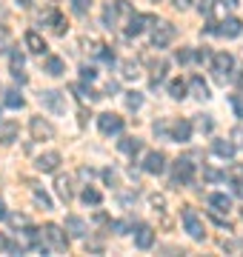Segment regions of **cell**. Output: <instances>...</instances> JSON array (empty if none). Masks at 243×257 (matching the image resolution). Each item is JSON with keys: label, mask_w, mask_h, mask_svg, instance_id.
Returning <instances> with one entry per match:
<instances>
[{"label": "cell", "mask_w": 243, "mask_h": 257, "mask_svg": "<svg viewBox=\"0 0 243 257\" xmlns=\"http://www.w3.org/2000/svg\"><path fill=\"white\" fill-rule=\"evenodd\" d=\"M149 20L152 18H146V15H135V12H132V15H129V26H126V35L138 37L143 29H146V23H149Z\"/></svg>", "instance_id": "cell-14"}, {"label": "cell", "mask_w": 243, "mask_h": 257, "mask_svg": "<svg viewBox=\"0 0 243 257\" xmlns=\"http://www.w3.org/2000/svg\"><path fill=\"white\" fill-rule=\"evenodd\" d=\"M23 40H26L29 52H35V55H43V52H46V40H43L38 32H26V37H23Z\"/></svg>", "instance_id": "cell-16"}, {"label": "cell", "mask_w": 243, "mask_h": 257, "mask_svg": "<svg viewBox=\"0 0 243 257\" xmlns=\"http://www.w3.org/2000/svg\"><path fill=\"white\" fill-rule=\"evenodd\" d=\"M97 126H100L103 135H120L123 132V117L114 114V111H103L100 117H97Z\"/></svg>", "instance_id": "cell-5"}, {"label": "cell", "mask_w": 243, "mask_h": 257, "mask_svg": "<svg viewBox=\"0 0 243 257\" xmlns=\"http://www.w3.org/2000/svg\"><path fill=\"white\" fill-rule=\"evenodd\" d=\"M169 94H172L175 100H183V97H186V83L183 80H172L169 83Z\"/></svg>", "instance_id": "cell-28"}, {"label": "cell", "mask_w": 243, "mask_h": 257, "mask_svg": "<svg viewBox=\"0 0 243 257\" xmlns=\"http://www.w3.org/2000/svg\"><path fill=\"white\" fill-rule=\"evenodd\" d=\"M192 57H195V52H192V49H180V52H178V63H189Z\"/></svg>", "instance_id": "cell-40"}, {"label": "cell", "mask_w": 243, "mask_h": 257, "mask_svg": "<svg viewBox=\"0 0 243 257\" xmlns=\"http://www.w3.org/2000/svg\"><path fill=\"white\" fill-rule=\"evenodd\" d=\"M197 9L203 12V15H209V12L215 9V0H200V3H197Z\"/></svg>", "instance_id": "cell-42"}, {"label": "cell", "mask_w": 243, "mask_h": 257, "mask_svg": "<svg viewBox=\"0 0 243 257\" xmlns=\"http://www.w3.org/2000/svg\"><path fill=\"white\" fill-rule=\"evenodd\" d=\"M172 3H175V9H189V3H192V0H172Z\"/></svg>", "instance_id": "cell-46"}, {"label": "cell", "mask_w": 243, "mask_h": 257, "mask_svg": "<svg viewBox=\"0 0 243 257\" xmlns=\"http://www.w3.org/2000/svg\"><path fill=\"white\" fill-rule=\"evenodd\" d=\"M163 169H166V155L163 152H149L146 160H143V172L146 175H160Z\"/></svg>", "instance_id": "cell-9"}, {"label": "cell", "mask_w": 243, "mask_h": 257, "mask_svg": "<svg viewBox=\"0 0 243 257\" xmlns=\"http://www.w3.org/2000/svg\"><path fill=\"white\" fill-rule=\"evenodd\" d=\"M3 103L9 106V109H23V94L20 92H15V89H9V92H3Z\"/></svg>", "instance_id": "cell-22"}, {"label": "cell", "mask_w": 243, "mask_h": 257, "mask_svg": "<svg viewBox=\"0 0 243 257\" xmlns=\"http://www.w3.org/2000/svg\"><path fill=\"white\" fill-rule=\"evenodd\" d=\"M12 72H23V63H26V60H23V55H20V49H12Z\"/></svg>", "instance_id": "cell-30"}, {"label": "cell", "mask_w": 243, "mask_h": 257, "mask_svg": "<svg viewBox=\"0 0 243 257\" xmlns=\"http://www.w3.org/2000/svg\"><path fill=\"white\" fill-rule=\"evenodd\" d=\"M197 128H200V132H212V128H215V123H212V117H209V114H200V117H197Z\"/></svg>", "instance_id": "cell-37"}, {"label": "cell", "mask_w": 243, "mask_h": 257, "mask_svg": "<svg viewBox=\"0 0 243 257\" xmlns=\"http://www.w3.org/2000/svg\"><path fill=\"white\" fill-rule=\"evenodd\" d=\"M243 32V23L237 18H226L223 23L212 26V35H220V37H237Z\"/></svg>", "instance_id": "cell-8"}, {"label": "cell", "mask_w": 243, "mask_h": 257, "mask_svg": "<svg viewBox=\"0 0 243 257\" xmlns=\"http://www.w3.org/2000/svg\"><path fill=\"white\" fill-rule=\"evenodd\" d=\"M63 72H66V63L60 60V57H49V60H46V74H52V77H60Z\"/></svg>", "instance_id": "cell-24"}, {"label": "cell", "mask_w": 243, "mask_h": 257, "mask_svg": "<svg viewBox=\"0 0 243 257\" xmlns=\"http://www.w3.org/2000/svg\"><path fill=\"white\" fill-rule=\"evenodd\" d=\"M0 120H3V111H0Z\"/></svg>", "instance_id": "cell-55"}, {"label": "cell", "mask_w": 243, "mask_h": 257, "mask_svg": "<svg viewBox=\"0 0 243 257\" xmlns=\"http://www.w3.org/2000/svg\"><path fill=\"white\" fill-rule=\"evenodd\" d=\"M223 177H229L232 183H234V180H240V177H243V163H234V166L229 169V172H226Z\"/></svg>", "instance_id": "cell-36"}, {"label": "cell", "mask_w": 243, "mask_h": 257, "mask_svg": "<svg viewBox=\"0 0 243 257\" xmlns=\"http://www.w3.org/2000/svg\"><path fill=\"white\" fill-rule=\"evenodd\" d=\"M209 203L215 206V211H229L232 209V197H226V194H212Z\"/></svg>", "instance_id": "cell-26"}, {"label": "cell", "mask_w": 243, "mask_h": 257, "mask_svg": "<svg viewBox=\"0 0 243 257\" xmlns=\"http://www.w3.org/2000/svg\"><path fill=\"white\" fill-rule=\"evenodd\" d=\"M189 86H192V94H195L197 100H209V97H212V94H209V86L203 83V77H192Z\"/></svg>", "instance_id": "cell-18"}, {"label": "cell", "mask_w": 243, "mask_h": 257, "mask_svg": "<svg viewBox=\"0 0 243 257\" xmlns=\"http://www.w3.org/2000/svg\"><path fill=\"white\" fill-rule=\"evenodd\" d=\"M152 243H155V229L152 226H138V231H135V246L138 248H152Z\"/></svg>", "instance_id": "cell-11"}, {"label": "cell", "mask_w": 243, "mask_h": 257, "mask_svg": "<svg viewBox=\"0 0 243 257\" xmlns=\"http://www.w3.org/2000/svg\"><path fill=\"white\" fill-rule=\"evenodd\" d=\"M72 92H75V94H77V97H80L83 103H94L97 97H100L97 92H92V89H86L83 83H75V86H72Z\"/></svg>", "instance_id": "cell-21"}, {"label": "cell", "mask_w": 243, "mask_h": 257, "mask_svg": "<svg viewBox=\"0 0 243 257\" xmlns=\"http://www.w3.org/2000/svg\"><path fill=\"white\" fill-rule=\"evenodd\" d=\"M138 66L132 63V60H126V63H123V77H126V80H135V77H138Z\"/></svg>", "instance_id": "cell-34"}, {"label": "cell", "mask_w": 243, "mask_h": 257, "mask_svg": "<svg viewBox=\"0 0 243 257\" xmlns=\"http://www.w3.org/2000/svg\"><path fill=\"white\" fill-rule=\"evenodd\" d=\"M6 217H9V211H6V206H3V203H0V220H6Z\"/></svg>", "instance_id": "cell-51"}, {"label": "cell", "mask_w": 243, "mask_h": 257, "mask_svg": "<svg viewBox=\"0 0 243 257\" xmlns=\"http://www.w3.org/2000/svg\"><path fill=\"white\" fill-rule=\"evenodd\" d=\"M163 203H166L163 197H152V206H155V209H163Z\"/></svg>", "instance_id": "cell-50"}, {"label": "cell", "mask_w": 243, "mask_h": 257, "mask_svg": "<svg viewBox=\"0 0 243 257\" xmlns=\"http://www.w3.org/2000/svg\"><path fill=\"white\" fill-rule=\"evenodd\" d=\"M40 237H43V243H49L46 248H55V251H66V248H69V237H66V231L60 229V226H55V223L43 226V229H40Z\"/></svg>", "instance_id": "cell-1"}, {"label": "cell", "mask_w": 243, "mask_h": 257, "mask_svg": "<svg viewBox=\"0 0 243 257\" xmlns=\"http://www.w3.org/2000/svg\"><path fill=\"white\" fill-rule=\"evenodd\" d=\"M80 77H83V80H94V77H97L94 66H80Z\"/></svg>", "instance_id": "cell-39"}, {"label": "cell", "mask_w": 243, "mask_h": 257, "mask_svg": "<svg viewBox=\"0 0 243 257\" xmlns=\"http://www.w3.org/2000/svg\"><path fill=\"white\" fill-rule=\"evenodd\" d=\"M57 194H60V200H72V180H69V177H57Z\"/></svg>", "instance_id": "cell-23"}, {"label": "cell", "mask_w": 243, "mask_h": 257, "mask_svg": "<svg viewBox=\"0 0 243 257\" xmlns=\"http://www.w3.org/2000/svg\"><path fill=\"white\" fill-rule=\"evenodd\" d=\"M15 135H18V126H15V123H3V120H0V143H3V146H9L12 140H15Z\"/></svg>", "instance_id": "cell-20"}, {"label": "cell", "mask_w": 243, "mask_h": 257, "mask_svg": "<svg viewBox=\"0 0 243 257\" xmlns=\"http://www.w3.org/2000/svg\"><path fill=\"white\" fill-rule=\"evenodd\" d=\"M29 128H32V138L35 140H52L55 138V126H52L49 120H43V117H32Z\"/></svg>", "instance_id": "cell-7"}, {"label": "cell", "mask_w": 243, "mask_h": 257, "mask_svg": "<svg viewBox=\"0 0 243 257\" xmlns=\"http://www.w3.org/2000/svg\"><path fill=\"white\" fill-rule=\"evenodd\" d=\"M32 192H35V200H38V206H43V209H52V197H49L43 189H38V186H35Z\"/></svg>", "instance_id": "cell-29"}, {"label": "cell", "mask_w": 243, "mask_h": 257, "mask_svg": "<svg viewBox=\"0 0 243 257\" xmlns=\"http://www.w3.org/2000/svg\"><path fill=\"white\" fill-rule=\"evenodd\" d=\"M195 180V163L192 160H178L175 163V175H172V183L175 186H186V183H192Z\"/></svg>", "instance_id": "cell-4"}, {"label": "cell", "mask_w": 243, "mask_h": 257, "mask_svg": "<svg viewBox=\"0 0 243 257\" xmlns=\"http://www.w3.org/2000/svg\"><path fill=\"white\" fill-rule=\"evenodd\" d=\"M234 69V57L229 55V52H217V55H212V72L217 74V80H226L229 74H232Z\"/></svg>", "instance_id": "cell-3"}, {"label": "cell", "mask_w": 243, "mask_h": 257, "mask_svg": "<svg viewBox=\"0 0 243 257\" xmlns=\"http://www.w3.org/2000/svg\"><path fill=\"white\" fill-rule=\"evenodd\" d=\"M172 40H175V26H172V23H158L155 32H152V46L163 49V46H169Z\"/></svg>", "instance_id": "cell-6"}, {"label": "cell", "mask_w": 243, "mask_h": 257, "mask_svg": "<svg viewBox=\"0 0 243 257\" xmlns=\"http://www.w3.org/2000/svg\"><path fill=\"white\" fill-rule=\"evenodd\" d=\"M103 177H106V183H109V186L117 183V175H114V172H103Z\"/></svg>", "instance_id": "cell-45"}, {"label": "cell", "mask_w": 243, "mask_h": 257, "mask_svg": "<svg viewBox=\"0 0 243 257\" xmlns=\"http://www.w3.org/2000/svg\"><path fill=\"white\" fill-rule=\"evenodd\" d=\"M229 103H232L234 114H237V117H243V94H240V92H237V94H232V97H229Z\"/></svg>", "instance_id": "cell-33"}, {"label": "cell", "mask_w": 243, "mask_h": 257, "mask_svg": "<svg viewBox=\"0 0 243 257\" xmlns=\"http://www.w3.org/2000/svg\"><path fill=\"white\" fill-rule=\"evenodd\" d=\"M155 135H166V123H155Z\"/></svg>", "instance_id": "cell-49"}, {"label": "cell", "mask_w": 243, "mask_h": 257, "mask_svg": "<svg viewBox=\"0 0 243 257\" xmlns=\"http://www.w3.org/2000/svg\"><path fill=\"white\" fill-rule=\"evenodd\" d=\"M226 6H237V0H223Z\"/></svg>", "instance_id": "cell-53"}, {"label": "cell", "mask_w": 243, "mask_h": 257, "mask_svg": "<svg viewBox=\"0 0 243 257\" xmlns=\"http://www.w3.org/2000/svg\"><path fill=\"white\" fill-rule=\"evenodd\" d=\"M52 29H55L57 35H63V32H66V20H63V15H57V12L52 15Z\"/></svg>", "instance_id": "cell-35"}, {"label": "cell", "mask_w": 243, "mask_h": 257, "mask_svg": "<svg viewBox=\"0 0 243 257\" xmlns=\"http://www.w3.org/2000/svg\"><path fill=\"white\" fill-rule=\"evenodd\" d=\"M6 220H12V223H15V226H26V217H23V214H9V217H6Z\"/></svg>", "instance_id": "cell-43"}, {"label": "cell", "mask_w": 243, "mask_h": 257, "mask_svg": "<svg viewBox=\"0 0 243 257\" xmlns=\"http://www.w3.org/2000/svg\"><path fill=\"white\" fill-rule=\"evenodd\" d=\"M114 9H117V15H123V18H129V15H132L129 0H114Z\"/></svg>", "instance_id": "cell-38"}, {"label": "cell", "mask_w": 243, "mask_h": 257, "mask_svg": "<svg viewBox=\"0 0 243 257\" xmlns=\"http://www.w3.org/2000/svg\"><path fill=\"white\" fill-rule=\"evenodd\" d=\"M18 3H23V6H26V3H29V0H18Z\"/></svg>", "instance_id": "cell-54"}, {"label": "cell", "mask_w": 243, "mask_h": 257, "mask_svg": "<svg viewBox=\"0 0 243 257\" xmlns=\"http://www.w3.org/2000/svg\"><path fill=\"white\" fill-rule=\"evenodd\" d=\"M126 106H129V109H141V106H143V94L126 92Z\"/></svg>", "instance_id": "cell-31"}, {"label": "cell", "mask_w": 243, "mask_h": 257, "mask_svg": "<svg viewBox=\"0 0 243 257\" xmlns=\"http://www.w3.org/2000/svg\"><path fill=\"white\" fill-rule=\"evenodd\" d=\"M40 103H43L46 109H52L55 114H60V111H66V100H63V94H60V92H52V89L40 94Z\"/></svg>", "instance_id": "cell-10"}, {"label": "cell", "mask_w": 243, "mask_h": 257, "mask_svg": "<svg viewBox=\"0 0 243 257\" xmlns=\"http://www.w3.org/2000/svg\"><path fill=\"white\" fill-rule=\"evenodd\" d=\"M189 138H192V123H189V120L172 123V140H175V143H186Z\"/></svg>", "instance_id": "cell-13"}, {"label": "cell", "mask_w": 243, "mask_h": 257, "mask_svg": "<svg viewBox=\"0 0 243 257\" xmlns=\"http://www.w3.org/2000/svg\"><path fill=\"white\" fill-rule=\"evenodd\" d=\"M38 172H57V166H60V155H57V152H46V155H40L38 157Z\"/></svg>", "instance_id": "cell-12"}, {"label": "cell", "mask_w": 243, "mask_h": 257, "mask_svg": "<svg viewBox=\"0 0 243 257\" xmlns=\"http://www.w3.org/2000/svg\"><path fill=\"white\" fill-rule=\"evenodd\" d=\"M180 214H183V226H186L189 237H192V240H203V237H206V231H203V223H200V217H197V211L186 206V209L180 211Z\"/></svg>", "instance_id": "cell-2"}, {"label": "cell", "mask_w": 243, "mask_h": 257, "mask_svg": "<svg viewBox=\"0 0 243 257\" xmlns=\"http://www.w3.org/2000/svg\"><path fill=\"white\" fill-rule=\"evenodd\" d=\"M203 177H206V180H223V175H220V172H215V169H209V166L203 169Z\"/></svg>", "instance_id": "cell-41"}, {"label": "cell", "mask_w": 243, "mask_h": 257, "mask_svg": "<svg viewBox=\"0 0 243 257\" xmlns=\"http://www.w3.org/2000/svg\"><path fill=\"white\" fill-rule=\"evenodd\" d=\"M80 197H83V203H86V206H100V200H103V194L97 192V189H92V186H86Z\"/></svg>", "instance_id": "cell-25"}, {"label": "cell", "mask_w": 243, "mask_h": 257, "mask_svg": "<svg viewBox=\"0 0 243 257\" xmlns=\"http://www.w3.org/2000/svg\"><path fill=\"white\" fill-rule=\"evenodd\" d=\"M195 57L197 60H209L212 55H209V49H200V52H195Z\"/></svg>", "instance_id": "cell-47"}, {"label": "cell", "mask_w": 243, "mask_h": 257, "mask_svg": "<svg viewBox=\"0 0 243 257\" xmlns=\"http://www.w3.org/2000/svg\"><path fill=\"white\" fill-rule=\"evenodd\" d=\"M141 149H143V143H141L138 138H123V140H120V152H123V155H132V157H135V155H141Z\"/></svg>", "instance_id": "cell-19"}, {"label": "cell", "mask_w": 243, "mask_h": 257, "mask_svg": "<svg viewBox=\"0 0 243 257\" xmlns=\"http://www.w3.org/2000/svg\"><path fill=\"white\" fill-rule=\"evenodd\" d=\"M117 18H120V15H117V9H114V3H106V9H103V23H106L109 29H114L117 26Z\"/></svg>", "instance_id": "cell-27"}, {"label": "cell", "mask_w": 243, "mask_h": 257, "mask_svg": "<svg viewBox=\"0 0 243 257\" xmlns=\"http://www.w3.org/2000/svg\"><path fill=\"white\" fill-rule=\"evenodd\" d=\"M212 152H215L217 157H223V160H232L237 146H234L232 140H215V143H212Z\"/></svg>", "instance_id": "cell-15"}, {"label": "cell", "mask_w": 243, "mask_h": 257, "mask_svg": "<svg viewBox=\"0 0 243 257\" xmlns=\"http://www.w3.org/2000/svg\"><path fill=\"white\" fill-rule=\"evenodd\" d=\"M232 140H234V146H243V128H234V132H232Z\"/></svg>", "instance_id": "cell-44"}, {"label": "cell", "mask_w": 243, "mask_h": 257, "mask_svg": "<svg viewBox=\"0 0 243 257\" xmlns=\"http://www.w3.org/2000/svg\"><path fill=\"white\" fill-rule=\"evenodd\" d=\"M234 194H237V197H243V177H240V180H234Z\"/></svg>", "instance_id": "cell-48"}, {"label": "cell", "mask_w": 243, "mask_h": 257, "mask_svg": "<svg viewBox=\"0 0 243 257\" xmlns=\"http://www.w3.org/2000/svg\"><path fill=\"white\" fill-rule=\"evenodd\" d=\"M66 229L72 231V237H86V223L80 220V217H75V214H72V217H66Z\"/></svg>", "instance_id": "cell-17"}, {"label": "cell", "mask_w": 243, "mask_h": 257, "mask_svg": "<svg viewBox=\"0 0 243 257\" xmlns=\"http://www.w3.org/2000/svg\"><path fill=\"white\" fill-rule=\"evenodd\" d=\"M69 3H72L75 15H86V12H89V6H92V0H69Z\"/></svg>", "instance_id": "cell-32"}, {"label": "cell", "mask_w": 243, "mask_h": 257, "mask_svg": "<svg viewBox=\"0 0 243 257\" xmlns=\"http://www.w3.org/2000/svg\"><path fill=\"white\" fill-rule=\"evenodd\" d=\"M6 246H9V240H6L3 234H0V248H6Z\"/></svg>", "instance_id": "cell-52"}]
</instances>
